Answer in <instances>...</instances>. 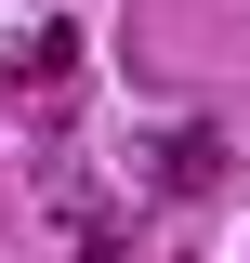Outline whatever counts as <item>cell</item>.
<instances>
[{
    "label": "cell",
    "mask_w": 250,
    "mask_h": 263,
    "mask_svg": "<svg viewBox=\"0 0 250 263\" xmlns=\"http://www.w3.org/2000/svg\"><path fill=\"white\" fill-rule=\"evenodd\" d=\"M211 158H224L211 132H171V145H158V171H171V184H211Z\"/></svg>",
    "instance_id": "obj_1"
}]
</instances>
